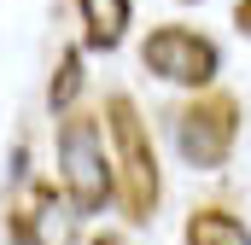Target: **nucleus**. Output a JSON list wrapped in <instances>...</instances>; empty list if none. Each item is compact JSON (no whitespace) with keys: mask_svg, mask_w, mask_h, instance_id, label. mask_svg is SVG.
Listing matches in <instances>:
<instances>
[{"mask_svg":"<svg viewBox=\"0 0 251 245\" xmlns=\"http://www.w3.org/2000/svg\"><path fill=\"white\" fill-rule=\"evenodd\" d=\"M59 187L82 216L111 210L117 198V158H111V134H105V111H70L59 117Z\"/></svg>","mask_w":251,"mask_h":245,"instance_id":"nucleus-1","label":"nucleus"},{"mask_svg":"<svg viewBox=\"0 0 251 245\" xmlns=\"http://www.w3.org/2000/svg\"><path fill=\"white\" fill-rule=\"evenodd\" d=\"M105 134H111V158H117V204L128 222H152L158 198H164V175H158V152L146 117L128 94H105Z\"/></svg>","mask_w":251,"mask_h":245,"instance_id":"nucleus-2","label":"nucleus"},{"mask_svg":"<svg viewBox=\"0 0 251 245\" xmlns=\"http://www.w3.org/2000/svg\"><path fill=\"white\" fill-rule=\"evenodd\" d=\"M240 140V99L234 94H199L176 111V152L193 170H222Z\"/></svg>","mask_w":251,"mask_h":245,"instance_id":"nucleus-3","label":"nucleus"},{"mask_svg":"<svg viewBox=\"0 0 251 245\" xmlns=\"http://www.w3.org/2000/svg\"><path fill=\"white\" fill-rule=\"evenodd\" d=\"M140 64L158 76V82H176V88H210L216 70H222V53L204 29H187V24H158L146 41H140Z\"/></svg>","mask_w":251,"mask_h":245,"instance_id":"nucleus-4","label":"nucleus"},{"mask_svg":"<svg viewBox=\"0 0 251 245\" xmlns=\"http://www.w3.org/2000/svg\"><path fill=\"white\" fill-rule=\"evenodd\" d=\"M82 210L70 204V193L53 187H35L29 193V210H24V240L29 245H82Z\"/></svg>","mask_w":251,"mask_h":245,"instance_id":"nucleus-5","label":"nucleus"},{"mask_svg":"<svg viewBox=\"0 0 251 245\" xmlns=\"http://www.w3.org/2000/svg\"><path fill=\"white\" fill-rule=\"evenodd\" d=\"M76 12H82V41L100 53L123 47L128 24H134V0H76Z\"/></svg>","mask_w":251,"mask_h":245,"instance_id":"nucleus-6","label":"nucleus"},{"mask_svg":"<svg viewBox=\"0 0 251 245\" xmlns=\"http://www.w3.org/2000/svg\"><path fill=\"white\" fill-rule=\"evenodd\" d=\"M181 245H251V228L222 204H199L181 228Z\"/></svg>","mask_w":251,"mask_h":245,"instance_id":"nucleus-7","label":"nucleus"},{"mask_svg":"<svg viewBox=\"0 0 251 245\" xmlns=\"http://www.w3.org/2000/svg\"><path fill=\"white\" fill-rule=\"evenodd\" d=\"M82 82H88V70H82V47H64V53H59V70H53V82H47V105H53L59 117L76 111Z\"/></svg>","mask_w":251,"mask_h":245,"instance_id":"nucleus-8","label":"nucleus"},{"mask_svg":"<svg viewBox=\"0 0 251 245\" xmlns=\"http://www.w3.org/2000/svg\"><path fill=\"white\" fill-rule=\"evenodd\" d=\"M234 29H240V35H251V0H240V6H234Z\"/></svg>","mask_w":251,"mask_h":245,"instance_id":"nucleus-9","label":"nucleus"},{"mask_svg":"<svg viewBox=\"0 0 251 245\" xmlns=\"http://www.w3.org/2000/svg\"><path fill=\"white\" fill-rule=\"evenodd\" d=\"M88 245H123V240H117V234H94Z\"/></svg>","mask_w":251,"mask_h":245,"instance_id":"nucleus-10","label":"nucleus"},{"mask_svg":"<svg viewBox=\"0 0 251 245\" xmlns=\"http://www.w3.org/2000/svg\"><path fill=\"white\" fill-rule=\"evenodd\" d=\"M181 6H199V0H181Z\"/></svg>","mask_w":251,"mask_h":245,"instance_id":"nucleus-11","label":"nucleus"}]
</instances>
